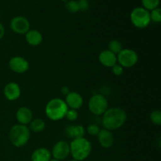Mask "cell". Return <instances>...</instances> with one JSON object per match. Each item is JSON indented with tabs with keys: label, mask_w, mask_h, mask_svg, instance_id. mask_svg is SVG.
<instances>
[{
	"label": "cell",
	"mask_w": 161,
	"mask_h": 161,
	"mask_svg": "<svg viewBox=\"0 0 161 161\" xmlns=\"http://www.w3.org/2000/svg\"><path fill=\"white\" fill-rule=\"evenodd\" d=\"M127 114L124 109L119 107L108 108L102 115V124L104 128L110 130H118L125 124Z\"/></svg>",
	"instance_id": "6da1fadb"
},
{
	"label": "cell",
	"mask_w": 161,
	"mask_h": 161,
	"mask_svg": "<svg viewBox=\"0 0 161 161\" xmlns=\"http://www.w3.org/2000/svg\"><path fill=\"white\" fill-rule=\"evenodd\" d=\"M70 146V154L73 160L83 161L89 157L92 152V145L86 138L72 139Z\"/></svg>",
	"instance_id": "7a4b0ae2"
},
{
	"label": "cell",
	"mask_w": 161,
	"mask_h": 161,
	"mask_svg": "<svg viewBox=\"0 0 161 161\" xmlns=\"http://www.w3.org/2000/svg\"><path fill=\"white\" fill-rule=\"evenodd\" d=\"M68 108L65 102L60 97L49 101L45 108L46 116L52 121H59L65 117Z\"/></svg>",
	"instance_id": "3957f363"
},
{
	"label": "cell",
	"mask_w": 161,
	"mask_h": 161,
	"mask_svg": "<svg viewBox=\"0 0 161 161\" xmlns=\"http://www.w3.org/2000/svg\"><path fill=\"white\" fill-rule=\"evenodd\" d=\"M31 131L28 126L15 124L10 128L9 132V139L11 144L17 148L25 146L29 141Z\"/></svg>",
	"instance_id": "277c9868"
},
{
	"label": "cell",
	"mask_w": 161,
	"mask_h": 161,
	"mask_svg": "<svg viewBox=\"0 0 161 161\" xmlns=\"http://www.w3.org/2000/svg\"><path fill=\"white\" fill-rule=\"evenodd\" d=\"M132 25L136 28H146L151 22L149 11L143 7H136L131 11L130 15Z\"/></svg>",
	"instance_id": "5b68a950"
},
{
	"label": "cell",
	"mask_w": 161,
	"mask_h": 161,
	"mask_svg": "<svg viewBox=\"0 0 161 161\" xmlns=\"http://www.w3.org/2000/svg\"><path fill=\"white\" fill-rule=\"evenodd\" d=\"M88 108L92 114L97 116H102L108 108V100L102 94H94L88 102Z\"/></svg>",
	"instance_id": "8992f818"
},
{
	"label": "cell",
	"mask_w": 161,
	"mask_h": 161,
	"mask_svg": "<svg viewBox=\"0 0 161 161\" xmlns=\"http://www.w3.org/2000/svg\"><path fill=\"white\" fill-rule=\"evenodd\" d=\"M117 63L123 68L134 67L138 61V55L132 49H123L117 55Z\"/></svg>",
	"instance_id": "52a82bcc"
},
{
	"label": "cell",
	"mask_w": 161,
	"mask_h": 161,
	"mask_svg": "<svg viewBox=\"0 0 161 161\" xmlns=\"http://www.w3.org/2000/svg\"><path fill=\"white\" fill-rule=\"evenodd\" d=\"M70 155V146L66 141H59L52 148L51 156L59 161L64 160Z\"/></svg>",
	"instance_id": "ba28073f"
},
{
	"label": "cell",
	"mask_w": 161,
	"mask_h": 161,
	"mask_svg": "<svg viewBox=\"0 0 161 161\" xmlns=\"http://www.w3.org/2000/svg\"><path fill=\"white\" fill-rule=\"evenodd\" d=\"M10 28L18 35L26 34L30 30V23L28 19L22 16H17L10 20Z\"/></svg>",
	"instance_id": "9c48e42d"
},
{
	"label": "cell",
	"mask_w": 161,
	"mask_h": 161,
	"mask_svg": "<svg viewBox=\"0 0 161 161\" xmlns=\"http://www.w3.org/2000/svg\"><path fill=\"white\" fill-rule=\"evenodd\" d=\"M9 68L15 73L23 74L29 69V63L23 57L15 56L9 61Z\"/></svg>",
	"instance_id": "30bf717a"
},
{
	"label": "cell",
	"mask_w": 161,
	"mask_h": 161,
	"mask_svg": "<svg viewBox=\"0 0 161 161\" xmlns=\"http://www.w3.org/2000/svg\"><path fill=\"white\" fill-rule=\"evenodd\" d=\"M3 94L7 100L14 102V101L17 100L20 97L21 90H20L18 83H15V82H10L5 86L4 89H3Z\"/></svg>",
	"instance_id": "8fae6325"
},
{
	"label": "cell",
	"mask_w": 161,
	"mask_h": 161,
	"mask_svg": "<svg viewBox=\"0 0 161 161\" xmlns=\"http://www.w3.org/2000/svg\"><path fill=\"white\" fill-rule=\"evenodd\" d=\"M68 108L72 109H79L83 105V98L81 94L75 91H71L68 95L65 96L64 99Z\"/></svg>",
	"instance_id": "7c38bea8"
},
{
	"label": "cell",
	"mask_w": 161,
	"mask_h": 161,
	"mask_svg": "<svg viewBox=\"0 0 161 161\" xmlns=\"http://www.w3.org/2000/svg\"><path fill=\"white\" fill-rule=\"evenodd\" d=\"M97 136L99 144L105 149L111 148L114 144V137H113V133L107 129L104 128L102 130H100Z\"/></svg>",
	"instance_id": "4fadbf2b"
},
{
	"label": "cell",
	"mask_w": 161,
	"mask_h": 161,
	"mask_svg": "<svg viewBox=\"0 0 161 161\" xmlns=\"http://www.w3.org/2000/svg\"><path fill=\"white\" fill-rule=\"evenodd\" d=\"M16 118L20 124L28 126L33 119V113L28 107L22 106L17 109Z\"/></svg>",
	"instance_id": "5bb4252c"
},
{
	"label": "cell",
	"mask_w": 161,
	"mask_h": 161,
	"mask_svg": "<svg viewBox=\"0 0 161 161\" xmlns=\"http://www.w3.org/2000/svg\"><path fill=\"white\" fill-rule=\"evenodd\" d=\"M101 64L106 68H112L117 63V57L108 50H102L98 56Z\"/></svg>",
	"instance_id": "9a60e30c"
},
{
	"label": "cell",
	"mask_w": 161,
	"mask_h": 161,
	"mask_svg": "<svg viewBox=\"0 0 161 161\" xmlns=\"http://www.w3.org/2000/svg\"><path fill=\"white\" fill-rule=\"evenodd\" d=\"M84 127L81 124H73L68 126L65 128V135L71 139L83 138L85 135Z\"/></svg>",
	"instance_id": "2e32d148"
},
{
	"label": "cell",
	"mask_w": 161,
	"mask_h": 161,
	"mask_svg": "<svg viewBox=\"0 0 161 161\" xmlns=\"http://www.w3.org/2000/svg\"><path fill=\"white\" fill-rule=\"evenodd\" d=\"M25 40L27 43L32 47H37L42 42V35L39 31L36 29L29 30L25 34Z\"/></svg>",
	"instance_id": "e0dca14e"
},
{
	"label": "cell",
	"mask_w": 161,
	"mask_h": 161,
	"mask_svg": "<svg viewBox=\"0 0 161 161\" xmlns=\"http://www.w3.org/2000/svg\"><path fill=\"white\" fill-rule=\"evenodd\" d=\"M51 152L44 147L38 148L31 153V161H50L51 160Z\"/></svg>",
	"instance_id": "ac0fdd59"
},
{
	"label": "cell",
	"mask_w": 161,
	"mask_h": 161,
	"mask_svg": "<svg viewBox=\"0 0 161 161\" xmlns=\"http://www.w3.org/2000/svg\"><path fill=\"white\" fill-rule=\"evenodd\" d=\"M28 128L30 131H32L34 133H40L43 131L44 129L46 128V123L43 119L40 118H36L31 121Z\"/></svg>",
	"instance_id": "d6986e66"
},
{
	"label": "cell",
	"mask_w": 161,
	"mask_h": 161,
	"mask_svg": "<svg viewBox=\"0 0 161 161\" xmlns=\"http://www.w3.org/2000/svg\"><path fill=\"white\" fill-rule=\"evenodd\" d=\"M108 50H109V51L115 53L116 55H117L118 53L124 49L123 48V45L122 43H121V42L117 40V39H113V40L110 41V42H108Z\"/></svg>",
	"instance_id": "ffe728a7"
},
{
	"label": "cell",
	"mask_w": 161,
	"mask_h": 161,
	"mask_svg": "<svg viewBox=\"0 0 161 161\" xmlns=\"http://www.w3.org/2000/svg\"><path fill=\"white\" fill-rule=\"evenodd\" d=\"M143 8L147 9L148 11H151L158 8L160 5V0H142Z\"/></svg>",
	"instance_id": "44dd1931"
},
{
	"label": "cell",
	"mask_w": 161,
	"mask_h": 161,
	"mask_svg": "<svg viewBox=\"0 0 161 161\" xmlns=\"http://www.w3.org/2000/svg\"><path fill=\"white\" fill-rule=\"evenodd\" d=\"M65 9L69 11L71 14H75L79 10V5L78 2L75 1V0H70V1H66L65 4Z\"/></svg>",
	"instance_id": "7402d4cb"
},
{
	"label": "cell",
	"mask_w": 161,
	"mask_h": 161,
	"mask_svg": "<svg viewBox=\"0 0 161 161\" xmlns=\"http://www.w3.org/2000/svg\"><path fill=\"white\" fill-rule=\"evenodd\" d=\"M150 120L153 124L160 126L161 124V112L159 109H155L150 113Z\"/></svg>",
	"instance_id": "603a6c76"
},
{
	"label": "cell",
	"mask_w": 161,
	"mask_h": 161,
	"mask_svg": "<svg viewBox=\"0 0 161 161\" xmlns=\"http://www.w3.org/2000/svg\"><path fill=\"white\" fill-rule=\"evenodd\" d=\"M149 14H150L151 21H153L155 23H160L161 21V9L159 7L151 10Z\"/></svg>",
	"instance_id": "cb8c5ba5"
},
{
	"label": "cell",
	"mask_w": 161,
	"mask_h": 161,
	"mask_svg": "<svg viewBox=\"0 0 161 161\" xmlns=\"http://www.w3.org/2000/svg\"><path fill=\"white\" fill-rule=\"evenodd\" d=\"M100 127L97 125V124H89L86 127V131L91 136H97L98 135L99 131H100Z\"/></svg>",
	"instance_id": "d4e9b609"
},
{
	"label": "cell",
	"mask_w": 161,
	"mask_h": 161,
	"mask_svg": "<svg viewBox=\"0 0 161 161\" xmlns=\"http://www.w3.org/2000/svg\"><path fill=\"white\" fill-rule=\"evenodd\" d=\"M65 117L69 119V121H75L79 117V113L77 110L72 109V108H69L66 113Z\"/></svg>",
	"instance_id": "484cf974"
},
{
	"label": "cell",
	"mask_w": 161,
	"mask_h": 161,
	"mask_svg": "<svg viewBox=\"0 0 161 161\" xmlns=\"http://www.w3.org/2000/svg\"><path fill=\"white\" fill-rule=\"evenodd\" d=\"M111 69H112V72H113V73L115 75H116V76H120V75H122L123 73H124V69L120 65V64H118V63H116V64H114Z\"/></svg>",
	"instance_id": "4316f807"
},
{
	"label": "cell",
	"mask_w": 161,
	"mask_h": 161,
	"mask_svg": "<svg viewBox=\"0 0 161 161\" xmlns=\"http://www.w3.org/2000/svg\"><path fill=\"white\" fill-rule=\"evenodd\" d=\"M79 10L82 12H86L90 8V4L87 0H79Z\"/></svg>",
	"instance_id": "83f0119b"
},
{
	"label": "cell",
	"mask_w": 161,
	"mask_h": 161,
	"mask_svg": "<svg viewBox=\"0 0 161 161\" xmlns=\"http://www.w3.org/2000/svg\"><path fill=\"white\" fill-rule=\"evenodd\" d=\"M70 92H71V91H70V89H69V86H62V87H61V93L63 94V95H64V96L68 95V94H69Z\"/></svg>",
	"instance_id": "f1b7e54d"
},
{
	"label": "cell",
	"mask_w": 161,
	"mask_h": 161,
	"mask_svg": "<svg viewBox=\"0 0 161 161\" xmlns=\"http://www.w3.org/2000/svg\"><path fill=\"white\" fill-rule=\"evenodd\" d=\"M5 36V28L4 25L0 22V40L4 37Z\"/></svg>",
	"instance_id": "f546056e"
},
{
	"label": "cell",
	"mask_w": 161,
	"mask_h": 161,
	"mask_svg": "<svg viewBox=\"0 0 161 161\" xmlns=\"http://www.w3.org/2000/svg\"><path fill=\"white\" fill-rule=\"evenodd\" d=\"M50 161H59V160H55V159H51V160H50Z\"/></svg>",
	"instance_id": "4dcf8cb0"
},
{
	"label": "cell",
	"mask_w": 161,
	"mask_h": 161,
	"mask_svg": "<svg viewBox=\"0 0 161 161\" xmlns=\"http://www.w3.org/2000/svg\"><path fill=\"white\" fill-rule=\"evenodd\" d=\"M61 1H64V2H66V1H69V0H61Z\"/></svg>",
	"instance_id": "1f68e13d"
},
{
	"label": "cell",
	"mask_w": 161,
	"mask_h": 161,
	"mask_svg": "<svg viewBox=\"0 0 161 161\" xmlns=\"http://www.w3.org/2000/svg\"><path fill=\"white\" fill-rule=\"evenodd\" d=\"M69 161H78V160H69Z\"/></svg>",
	"instance_id": "d6a6232c"
},
{
	"label": "cell",
	"mask_w": 161,
	"mask_h": 161,
	"mask_svg": "<svg viewBox=\"0 0 161 161\" xmlns=\"http://www.w3.org/2000/svg\"><path fill=\"white\" fill-rule=\"evenodd\" d=\"M0 138H1V134H0Z\"/></svg>",
	"instance_id": "836d02e7"
},
{
	"label": "cell",
	"mask_w": 161,
	"mask_h": 161,
	"mask_svg": "<svg viewBox=\"0 0 161 161\" xmlns=\"http://www.w3.org/2000/svg\"><path fill=\"white\" fill-rule=\"evenodd\" d=\"M0 17H1V15H0Z\"/></svg>",
	"instance_id": "e575fe53"
}]
</instances>
